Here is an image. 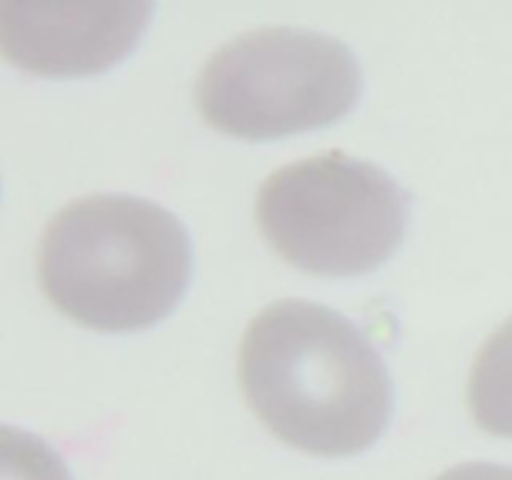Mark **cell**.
<instances>
[{
	"label": "cell",
	"mask_w": 512,
	"mask_h": 480,
	"mask_svg": "<svg viewBox=\"0 0 512 480\" xmlns=\"http://www.w3.org/2000/svg\"><path fill=\"white\" fill-rule=\"evenodd\" d=\"M256 222L270 246L299 270L363 275L382 267L403 243L408 192L368 160L323 152L264 179Z\"/></svg>",
	"instance_id": "4"
},
{
	"label": "cell",
	"mask_w": 512,
	"mask_h": 480,
	"mask_svg": "<svg viewBox=\"0 0 512 480\" xmlns=\"http://www.w3.org/2000/svg\"><path fill=\"white\" fill-rule=\"evenodd\" d=\"M467 408L478 427L512 438V318L488 336L472 360Z\"/></svg>",
	"instance_id": "6"
},
{
	"label": "cell",
	"mask_w": 512,
	"mask_h": 480,
	"mask_svg": "<svg viewBox=\"0 0 512 480\" xmlns=\"http://www.w3.org/2000/svg\"><path fill=\"white\" fill-rule=\"evenodd\" d=\"M435 480H512V467L491 462L459 464L454 470H446Z\"/></svg>",
	"instance_id": "8"
},
{
	"label": "cell",
	"mask_w": 512,
	"mask_h": 480,
	"mask_svg": "<svg viewBox=\"0 0 512 480\" xmlns=\"http://www.w3.org/2000/svg\"><path fill=\"white\" fill-rule=\"evenodd\" d=\"M150 0H0V56L43 78L115 67L150 27Z\"/></svg>",
	"instance_id": "5"
},
{
	"label": "cell",
	"mask_w": 512,
	"mask_h": 480,
	"mask_svg": "<svg viewBox=\"0 0 512 480\" xmlns=\"http://www.w3.org/2000/svg\"><path fill=\"white\" fill-rule=\"evenodd\" d=\"M0 480H72V475L46 440L0 424Z\"/></svg>",
	"instance_id": "7"
},
{
	"label": "cell",
	"mask_w": 512,
	"mask_h": 480,
	"mask_svg": "<svg viewBox=\"0 0 512 480\" xmlns=\"http://www.w3.org/2000/svg\"><path fill=\"white\" fill-rule=\"evenodd\" d=\"M192 278V240L168 208L88 195L48 222L38 280L56 310L94 331H139L174 312Z\"/></svg>",
	"instance_id": "2"
},
{
	"label": "cell",
	"mask_w": 512,
	"mask_h": 480,
	"mask_svg": "<svg viewBox=\"0 0 512 480\" xmlns=\"http://www.w3.org/2000/svg\"><path fill=\"white\" fill-rule=\"evenodd\" d=\"M360 88L358 59L339 38L262 27L208 56L195 83V104L224 134L264 142L342 120Z\"/></svg>",
	"instance_id": "3"
},
{
	"label": "cell",
	"mask_w": 512,
	"mask_h": 480,
	"mask_svg": "<svg viewBox=\"0 0 512 480\" xmlns=\"http://www.w3.org/2000/svg\"><path fill=\"white\" fill-rule=\"evenodd\" d=\"M238 379L264 427L307 454H360L390 424L392 382L382 355L326 304H267L243 334Z\"/></svg>",
	"instance_id": "1"
}]
</instances>
